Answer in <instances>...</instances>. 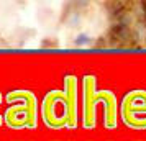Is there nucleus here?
<instances>
[{"instance_id":"7ed1b4c3","label":"nucleus","mask_w":146,"mask_h":141,"mask_svg":"<svg viewBox=\"0 0 146 141\" xmlns=\"http://www.w3.org/2000/svg\"><path fill=\"white\" fill-rule=\"evenodd\" d=\"M74 43H76L77 46H82V44H87V43H90V38H89L86 33H80L79 36L74 40Z\"/></svg>"},{"instance_id":"f257e3e1","label":"nucleus","mask_w":146,"mask_h":141,"mask_svg":"<svg viewBox=\"0 0 146 141\" xmlns=\"http://www.w3.org/2000/svg\"><path fill=\"white\" fill-rule=\"evenodd\" d=\"M138 43V36L135 28L123 26L120 23H113L108 33V44L110 46H133Z\"/></svg>"},{"instance_id":"f03ea898","label":"nucleus","mask_w":146,"mask_h":141,"mask_svg":"<svg viewBox=\"0 0 146 141\" xmlns=\"http://www.w3.org/2000/svg\"><path fill=\"white\" fill-rule=\"evenodd\" d=\"M66 25H69V26H77L80 23V15L77 13V12H74L72 15H66Z\"/></svg>"}]
</instances>
